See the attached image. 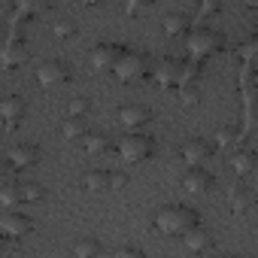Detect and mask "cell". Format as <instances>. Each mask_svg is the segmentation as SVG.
<instances>
[{"instance_id":"4fadbf2b","label":"cell","mask_w":258,"mask_h":258,"mask_svg":"<svg viewBox=\"0 0 258 258\" xmlns=\"http://www.w3.org/2000/svg\"><path fill=\"white\" fill-rule=\"evenodd\" d=\"M22 61H28V46H25L22 37H13L4 49H0V64H4V67H16Z\"/></svg>"},{"instance_id":"3957f363","label":"cell","mask_w":258,"mask_h":258,"mask_svg":"<svg viewBox=\"0 0 258 258\" xmlns=\"http://www.w3.org/2000/svg\"><path fill=\"white\" fill-rule=\"evenodd\" d=\"M188 55L195 58V61H201V58H207V55H213V52H219L222 46H225V37H222V31H216V28H195L191 34H188Z\"/></svg>"},{"instance_id":"1f68e13d","label":"cell","mask_w":258,"mask_h":258,"mask_svg":"<svg viewBox=\"0 0 258 258\" xmlns=\"http://www.w3.org/2000/svg\"><path fill=\"white\" fill-rule=\"evenodd\" d=\"M252 52H255V40H249V43H243V46H240V55H243V58H249Z\"/></svg>"},{"instance_id":"836d02e7","label":"cell","mask_w":258,"mask_h":258,"mask_svg":"<svg viewBox=\"0 0 258 258\" xmlns=\"http://www.w3.org/2000/svg\"><path fill=\"white\" fill-rule=\"evenodd\" d=\"M201 13H219V4H204Z\"/></svg>"},{"instance_id":"ffe728a7","label":"cell","mask_w":258,"mask_h":258,"mask_svg":"<svg viewBox=\"0 0 258 258\" xmlns=\"http://www.w3.org/2000/svg\"><path fill=\"white\" fill-rule=\"evenodd\" d=\"M73 255H76V258H97V255H100V243L91 240V237L76 240V243H73Z\"/></svg>"},{"instance_id":"ba28073f","label":"cell","mask_w":258,"mask_h":258,"mask_svg":"<svg viewBox=\"0 0 258 258\" xmlns=\"http://www.w3.org/2000/svg\"><path fill=\"white\" fill-rule=\"evenodd\" d=\"M179 155H182V161L188 164V167H201L210 155H213V146L207 143V140H185L182 146H179Z\"/></svg>"},{"instance_id":"6da1fadb","label":"cell","mask_w":258,"mask_h":258,"mask_svg":"<svg viewBox=\"0 0 258 258\" xmlns=\"http://www.w3.org/2000/svg\"><path fill=\"white\" fill-rule=\"evenodd\" d=\"M195 225H201V222H198V213H195L191 207H182V204H167V207H161L158 216H155V228H158L161 234H170V237H182V234L191 231Z\"/></svg>"},{"instance_id":"8fae6325","label":"cell","mask_w":258,"mask_h":258,"mask_svg":"<svg viewBox=\"0 0 258 258\" xmlns=\"http://www.w3.org/2000/svg\"><path fill=\"white\" fill-rule=\"evenodd\" d=\"M155 79H158L164 88L179 85V79H182V61H179V58H164V61H158V67H155Z\"/></svg>"},{"instance_id":"5b68a950","label":"cell","mask_w":258,"mask_h":258,"mask_svg":"<svg viewBox=\"0 0 258 258\" xmlns=\"http://www.w3.org/2000/svg\"><path fill=\"white\" fill-rule=\"evenodd\" d=\"M67 79H70V67H67L64 61H58V58H49V61H43V64L37 67V82H40L43 88L61 85V82H67Z\"/></svg>"},{"instance_id":"cb8c5ba5","label":"cell","mask_w":258,"mask_h":258,"mask_svg":"<svg viewBox=\"0 0 258 258\" xmlns=\"http://www.w3.org/2000/svg\"><path fill=\"white\" fill-rule=\"evenodd\" d=\"M19 198L37 204V201H43V188H40L37 182H25V185H19Z\"/></svg>"},{"instance_id":"9c48e42d","label":"cell","mask_w":258,"mask_h":258,"mask_svg":"<svg viewBox=\"0 0 258 258\" xmlns=\"http://www.w3.org/2000/svg\"><path fill=\"white\" fill-rule=\"evenodd\" d=\"M121 49H124V46H118V43H97V46L91 49V67H97V70H112V64L118 61Z\"/></svg>"},{"instance_id":"e575fe53","label":"cell","mask_w":258,"mask_h":258,"mask_svg":"<svg viewBox=\"0 0 258 258\" xmlns=\"http://www.w3.org/2000/svg\"><path fill=\"white\" fill-rule=\"evenodd\" d=\"M7 167H10V164H7V158H0V176L7 173Z\"/></svg>"},{"instance_id":"f546056e","label":"cell","mask_w":258,"mask_h":258,"mask_svg":"<svg viewBox=\"0 0 258 258\" xmlns=\"http://www.w3.org/2000/svg\"><path fill=\"white\" fill-rule=\"evenodd\" d=\"M112 258H146V255H143V249H137V246H118V249L112 252Z\"/></svg>"},{"instance_id":"8992f818","label":"cell","mask_w":258,"mask_h":258,"mask_svg":"<svg viewBox=\"0 0 258 258\" xmlns=\"http://www.w3.org/2000/svg\"><path fill=\"white\" fill-rule=\"evenodd\" d=\"M149 118H152V112H149V106H143V103H124V106L118 109V121H121L131 134H137V127H143Z\"/></svg>"},{"instance_id":"7a4b0ae2","label":"cell","mask_w":258,"mask_h":258,"mask_svg":"<svg viewBox=\"0 0 258 258\" xmlns=\"http://www.w3.org/2000/svg\"><path fill=\"white\" fill-rule=\"evenodd\" d=\"M112 73L121 79V82H134V79H143L149 73V58L137 49H121L118 61L112 64Z\"/></svg>"},{"instance_id":"d590c367","label":"cell","mask_w":258,"mask_h":258,"mask_svg":"<svg viewBox=\"0 0 258 258\" xmlns=\"http://www.w3.org/2000/svg\"><path fill=\"white\" fill-rule=\"evenodd\" d=\"M216 258H240V255H216Z\"/></svg>"},{"instance_id":"ac0fdd59","label":"cell","mask_w":258,"mask_h":258,"mask_svg":"<svg viewBox=\"0 0 258 258\" xmlns=\"http://www.w3.org/2000/svg\"><path fill=\"white\" fill-rule=\"evenodd\" d=\"M82 146H85V152L97 155V152H103V149L109 146V137H106L103 131H88V134L82 137Z\"/></svg>"},{"instance_id":"2e32d148","label":"cell","mask_w":258,"mask_h":258,"mask_svg":"<svg viewBox=\"0 0 258 258\" xmlns=\"http://www.w3.org/2000/svg\"><path fill=\"white\" fill-rule=\"evenodd\" d=\"M182 240H185V249H191V252H204V249L210 246V231L201 228V225H195L191 231L182 234Z\"/></svg>"},{"instance_id":"44dd1931","label":"cell","mask_w":258,"mask_h":258,"mask_svg":"<svg viewBox=\"0 0 258 258\" xmlns=\"http://www.w3.org/2000/svg\"><path fill=\"white\" fill-rule=\"evenodd\" d=\"M240 140V124H222L219 127V131H216V143L219 146H231V143H237Z\"/></svg>"},{"instance_id":"5bb4252c","label":"cell","mask_w":258,"mask_h":258,"mask_svg":"<svg viewBox=\"0 0 258 258\" xmlns=\"http://www.w3.org/2000/svg\"><path fill=\"white\" fill-rule=\"evenodd\" d=\"M0 115H4L10 124H19L22 115H25V97H19V94L0 97Z\"/></svg>"},{"instance_id":"52a82bcc","label":"cell","mask_w":258,"mask_h":258,"mask_svg":"<svg viewBox=\"0 0 258 258\" xmlns=\"http://www.w3.org/2000/svg\"><path fill=\"white\" fill-rule=\"evenodd\" d=\"M31 231H34V222L25 213H4L0 216V234L4 237H25Z\"/></svg>"},{"instance_id":"d6986e66","label":"cell","mask_w":258,"mask_h":258,"mask_svg":"<svg viewBox=\"0 0 258 258\" xmlns=\"http://www.w3.org/2000/svg\"><path fill=\"white\" fill-rule=\"evenodd\" d=\"M85 134H88V121H85V118H73V115H70V118L64 121V137H67V140H82Z\"/></svg>"},{"instance_id":"e0dca14e","label":"cell","mask_w":258,"mask_h":258,"mask_svg":"<svg viewBox=\"0 0 258 258\" xmlns=\"http://www.w3.org/2000/svg\"><path fill=\"white\" fill-rule=\"evenodd\" d=\"M255 152L252 149H237L234 155H231V167H234V173H249L252 167H255Z\"/></svg>"},{"instance_id":"7402d4cb","label":"cell","mask_w":258,"mask_h":258,"mask_svg":"<svg viewBox=\"0 0 258 258\" xmlns=\"http://www.w3.org/2000/svg\"><path fill=\"white\" fill-rule=\"evenodd\" d=\"M82 185H85L88 191H103V188H106V173H103V170H88V173L82 176Z\"/></svg>"},{"instance_id":"484cf974","label":"cell","mask_w":258,"mask_h":258,"mask_svg":"<svg viewBox=\"0 0 258 258\" xmlns=\"http://www.w3.org/2000/svg\"><path fill=\"white\" fill-rule=\"evenodd\" d=\"M182 28H185V16H182V13H170V16L164 19V31H167V34H179Z\"/></svg>"},{"instance_id":"83f0119b","label":"cell","mask_w":258,"mask_h":258,"mask_svg":"<svg viewBox=\"0 0 258 258\" xmlns=\"http://www.w3.org/2000/svg\"><path fill=\"white\" fill-rule=\"evenodd\" d=\"M22 198H19V185H4L0 188V204L4 207H16Z\"/></svg>"},{"instance_id":"d6a6232c","label":"cell","mask_w":258,"mask_h":258,"mask_svg":"<svg viewBox=\"0 0 258 258\" xmlns=\"http://www.w3.org/2000/svg\"><path fill=\"white\" fill-rule=\"evenodd\" d=\"M140 10V0H127L124 4V13H137Z\"/></svg>"},{"instance_id":"4dcf8cb0","label":"cell","mask_w":258,"mask_h":258,"mask_svg":"<svg viewBox=\"0 0 258 258\" xmlns=\"http://www.w3.org/2000/svg\"><path fill=\"white\" fill-rule=\"evenodd\" d=\"M52 31H55V37H70L76 28H73V22H67V19H61V22H55L52 25Z\"/></svg>"},{"instance_id":"30bf717a","label":"cell","mask_w":258,"mask_h":258,"mask_svg":"<svg viewBox=\"0 0 258 258\" xmlns=\"http://www.w3.org/2000/svg\"><path fill=\"white\" fill-rule=\"evenodd\" d=\"M40 161V149L34 143H19V146H10V155H7V164L25 170V167H34Z\"/></svg>"},{"instance_id":"7c38bea8","label":"cell","mask_w":258,"mask_h":258,"mask_svg":"<svg viewBox=\"0 0 258 258\" xmlns=\"http://www.w3.org/2000/svg\"><path fill=\"white\" fill-rule=\"evenodd\" d=\"M182 185H185V191H191V195H207V191H210V188L216 185V179H213V173H210V170L191 167V170L185 173Z\"/></svg>"},{"instance_id":"9a60e30c","label":"cell","mask_w":258,"mask_h":258,"mask_svg":"<svg viewBox=\"0 0 258 258\" xmlns=\"http://www.w3.org/2000/svg\"><path fill=\"white\" fill-rule=\"evenodd\" d=\"M228 207H231L234 213H246V210L252 207V195H249V188H243V185H231V188H228Z\"/></svg>"},{"instance_id":"4316f807","label":"cell","mask_w":258,"mask_h":258,"mask_svg":"<svg viewBox=\"0 0 258 258\" xmlns=\"http://www.w3.org/2000/svg\"><path fill=\"white\" fill-rule=\"evenodd\" d=\"M88 109H91V100H88V97H73V100H70V115H73V118H85Z\"/></svg>"},{"instance_id":"d4e9b609","label":"cell","mask_w":258,"mask_h":258,"mask_svg":"<svg viewBox=\"0 0 258 258\" xmlns=\"http://www.w3.org/2000/svg\"><path fill=\"white\" fill-rule=\"evenodd\" d=\"M179 97H182V103L195 106V103L201 100V88H198L195 82H188V85H179Z\"/></svg>"},{"instance_id":"8d00e7d4","label":"cell","mask_w":258,"mask_h":258,"mask_svg":"<svg viewBox=\"0 0 258 258\" xmlns=\"http://www.w3.org/2000/svg\"><path fill=\"white\" fill-rule=\"evenodd\" d=\"M0 249H4V243H0Z\"/></svg>"},{"instance_id":"603a6c76","label":"cell","mask_w":258,"mask_h":258,"mask_svg":"<svg viewBox=\"0 0 258 258\" xmlns=\"http://www.w3.org/2000/svg\"><path fill=\"white\" fill-rule=\"evenodd\" d=\"M13 10H16L22 19H28V16H34V13H43V10H46V4H43V0H19Z\"/></svg>"},{"instance_id":"f1b7e54d","label":"cell","mask_w":258,"mask_h":258,"mask_svg":"<svg viewBox=\"0 0 258 258\" xmlns=\"http://www.w3.org/2000/svg\"><path fill=\"white\" fill-rule=\"evenodd\" d=\"M127 185V173H121V170H115V173H106V188H124Z\"/></svg>"},{"instance_id":"277c9868","label":"cell","mask_w":258,"mask_h":258,"mask_svg":"<svg viewBox=\"0 0 258 258\" xmlns=\"http://www.w3.org/2000/svg\"><path fill=\"white\" fill-rule=\"evenodd\" d=\"M152 152H155V140L146 137V134H124V137L118 140V155H121V161H127V164L146 161Z\"/></svg>"}]
</instances>
